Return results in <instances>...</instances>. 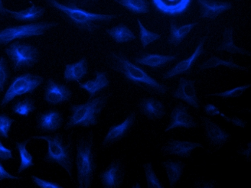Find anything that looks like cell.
<instances>
[{
	"label": "cell",
	"instance_id": "cell-44",
	"mask_svg": "<svg viewBox=\"0 0 251 188\" xmlns=\"http://www.w3.org/2000/svg\"><path fill=\"white\" fill-rule=\"evenodd\" d=\"M203 111H204L205 114H207L208 116H211V117L221 114V111H220V109L212 104H207V105H205L204 107H203Z\"/></svg>",
	"mask_w": 251,
	"mask_h": 188
},
{
	"label": "cell",
	"instance_id": "cell-37",
	"mask_svg": "<svg viewBox=\"0 0 251 188\" xmlns=\"http://www.w3.org/2000/svg\"><path fill=\"white\" fill-rule=\"evenodd\" d=\"M15 120L4 113H0V137L4 139L9 138V134Z\"/></svg>",
	"mask_w": 251,
	"mask_h": 188
},
{
	"label": "cell",
	"instance_id": "cell-19",
	"mask_svg": "<svg viewBox=\"0 0 251 188\" xmlns=\"http://www.w3.org/2000/svg\"><path fill=\"white\" fill-rule=\"evenodd\" d=\"M139 111L151 121L162 120L166 114L165 105L154 96L142 98L137 105Z\"/></svg>",
	"mask_w": 251,
	"mask_h": 188
},
{
	"label": "cell",
	"instance_id": "cell-5",
	"mask_svg": "<svg viewBox=\"0 0 251 188\" xmlns=\"http://www.w3.org/2000/svg\"><path fill=\"white\" fill-rule=\"evenodd\" d=\"M30 138L46 140L48 143V151L44 157V162L61 166L67 172L70 180L75 183L73 177L74 150L71 137L62 133L56 132L47 135L31 136Z\"/></svg>",
	"mask_w": 251,
	"mask_h": 188
},
{
	"label": "cell",
	"instance_id": "cell-31",
	"mask_svg": "<svg viewBox=\"0 0 251 188\" xmlns=\"http://www.w3.org/2000/svg\"><path fill=\"white\" fill-rule=\"evenodd\" d=\"M12 112L21 117H27L37 110L36 100L31 96L17 99L11 106Z\"/></svg>",
	"mask_w": 251,
	"mask_h": 188
},
{
	"label": "cell",
	"instance_id": "cell-38",
	"mask_svg": "<svg viewBox=\"0 0 251 188\" xmlns=\"http://www.w3.org/2000/svg\"><path fill=\"white\" fill-rule=\"evenodd\" d=\"M30 178H31L33 184L39 188H65L59 183L50 181V180H44V179L40 178L36 175H31Z\"/></svg>",
	"mask_w": 251,
	"mask_h": 188
},
{
	"label": "cell",
	"instance_id": "cell-18",
	"mask_svg": "<svg viewBox=\"0 0 251 188\" xmlns=\"http://www.w3.org/2000/svg\"><path fill=\"white\" fill-rule=\"evenodd\" d=\"M178 54L165 55L151 54L147 52H139L134 55L132 62L137 65L147 66L153 70L164 68L167 65L177 60Z\"/></svg>",
	"mask_w": 251,
	"mask_h": 188
},
{
	"label": "cell",
	"instance_id": "cell-28",
	"mask_svg": "<svg viewBox=\"0 0 251 188\" xmlns=\"http://www.w3.org/2000/svg\"><path fill=\"white\" fill-rule=\"evenodd\" d=\"M107 34L117 44H125L137 40V36L128 26L120 23L110 28L105 29Z\"/></svg>",
	"mask_w": 251,
	"mask_h": 188
},
{
	"label": "cell",
	"instance_id": "cell-33",
	"mask_svg": "<svg viewBox=\"0 0 251 188\" xmlns=\"http://www.w3.org/2000/svg\"><path fill=\"white\" fill-rule=\"evenodd\" d=\"M142 166L145 172L148 188H165L161 180L154 172L151 162L143 163Z\"/></svg>",
	"mask_w": 251,
	"mask_h": 188
},
{
	"label": "cell",
	"instance_id": "cell-12",
	"mask_svg": "<svg viewBox=\"0 0 251 188\" xmlns=\"http://www.w3.org/2000/svg\"><path fill=\"white\" fill-rule=\"evenodd\" d=\"M73 93L71 88L59 81L50 78L46 81L44 99L50 106L64 105L71 101Z\"/></svg>",
	"mask_w": 251,
	"mask_h": 188
},
{
	"label": "cell",
	"instance_id": "cell-14",
	"mask_svg": "<svg viewBox=\"0 0 251 188\" xmlns=\"http://www.w3.org/2000/svg\"><path fill=\"white\" fill-rule=\"evenodd\" d=\"M64 125L62 111L56 108H50L40 111L36 117V129L44 134H53Z\"/></svg>",
	"mask_w": 251,
	"mask_h": 188
},
{
	"label": "cell",
	"instance_id": "cell-30",
	"mask_svg": "<svg viewBox=\"0 0 251 188\" xmlns=\"http://www.w3.org/2000/svg\"><path fill=\"white\" fill-rule=\"evenodd\" d=\"M223 66L226 68L230 69L233 70H240V71H248L250 68V66L244 67L239 65L235 63L232 58H229L227 60L221 59L217 56H212L206 62L202 63L198 67L199 71H203V70H208V69L215 68V67Z\"/></svg>",
	"mask_w": 251,
	"mask_h": 188
},
{
	"label": "cell",
	"instance_id": "cell-15",
	"mask_svg": "<svg viewBox=\"0 0 251 188\" xmlns=\"http://www.w3.org/2000/svg\"><path fill=\"white\" fill-rule=\"evenodd\" d=\"M200 127L199 122L190 113L189 108L183 102L176 104L171 110L169 125L165 128V133L169 132L176 128L196 129Z\"/></svg>",
	"mask_w": 251,
	"mask_h": 188
},
{
	"label": "cell",
	"instance_id": "cell-7",
	"mask_svg": "<svg viewBox=\"0 0 251 188\" xmlns=\"http://www.w3.org/2000/svg\"><path fill=\"white\" fill-rule=\"evenodd\" d=\"M56 21H41L33 24L10 26L0 30V46H7L15 41L42 36L49 30L59 27Z\"/></svg>",
	"mask_w": 251,
	"mask_h": 188
},
{
	"label": "cell",
	"instance_id": "cell-42",
	"mask_svg": "<svg viewBox=\"0 0 251 188\" xmlns=\"http://www.w3.org/2000/svg\"><path fill=\"white\" fill-rule=\"evenodd\" d=\"M239 155L244 158L245 161L250 163L251 161V142L246 143V146H242L238 150Z\"/></svg>",
	"mask_w": 251,
	"mask_h": 188
},
{
	"label": "cell",
	"instance_id": "cell-11",
	"mask_svg": "<svg viewBox=\"0 0 251 188\" xmlns=\"http://www.w3.org/2000/svg\"><path fill=\"white\" fill-rule=\"evenodd\" d=\"M127 173L126 162L122 158L114 159L99 173L102 188H122Z\"/></svg>",
	"mask_w": 251,
	"mask_h": 188
},
{
	"label": "cell",
	"instance_id": "cell-20",
	"mask_svg": "<svg viewBox=\"0 0 251 188\" xmlns=\"http://www.w3.org/2000/svg\"><path fill=\"white\" fill-rule=\"evenodd\" d=\"M200 7V18L215 20L222 14L232 10L234 7L232 1L219 0H197Z\"/></svg>",
	"mask_w": 251,
	"mask_h": 188
},
{
	"label": "cell",
	"instance_id": "cell-8",
	"mask_svg": "<svg viewBox=\"0 0 251 188\" xmlns=\"http://www.w3.org/2000/svg\"><path fill=\"white\" fill-rule=\"evenodd\" d=\"M44 82L43 76L34 73H24L15 76L1 99L0 106L1 108L5 107L19 96L34 94Z\"/></svg>",
	"mask_w": 251,
	"mask_h": 188
},
{
	"label": "cell",
	"instance_id": "cell-13",
	"mask_svg": "<svg viewBox=\"0 0 251 188\" xmlns=\"http://www.w3.org/2000/svg\"><path fill=\"white\" fill-rule=\"evenodd\" d=\"M208 38H209V34H206L202 36L199 41L198 45H197L194 53L189 57L179 61L175 66L171 68V70H168L166 73H164L163 76H162V79L163 80H168V79H172V78L176 77V76H180V75L191 74L192 73L193 67L195 65L197 59L201 55L206 53L204 45L205 43L207 41Z\"/></svg>",
	"mask_w": 251,
	"mask_h": 188
},
{
	"label": "cell",
	"instance_id": "cell-26",
	"mask_svg": "<svg viewBox=\"0 0 251 188\" xmlns=\"http://www.w3.org/2000/svg\"><path fill=\"white\" fill-rule=\"evenodd\" d=\"M198 24V22H195L179 27H177L176 18H171L170 22V36L168 44L174 47H177L179 44H181L182 41L187 37L190 32Z\"/></svg>",
	"mask_w": 251,
	"mask_h": 188
},
{
	"label": "cell",
	"instance_id": "cell-6",
	"mask_svg": "<svg viewBox=\"0 0 251 188\" xmlns=\"http://www.w3.org/2000/svg\"><path fill=\"white\" fill-rule=\"evenodd\" d=\"M9 63L15 73L33 68L39 63L41 53L34 44L22 40L14 41L4 49Z\"/></svg>",
	"mask_w": 251,
	"mask_h": 188
},
{
	"label": "cell",
	"instance_id": "cell-41",
	"mask_svg": "<svg viewBox=\"0 0 251 188\" xmlns=\"http://www.w3.org/2000/svg\"><path fill=\"white\" fill-rule=\"evenodd\" d=\"M12 160H14L13 151L10 148L5 147L0 140V161H6Z\"/></svg>",
	"mask_w": 251,
	"mask_h": 188
},
{
	"label": "cell",
	"instance_id": "cell-10",
	"mask_svg": "<svg viewBox=\"0 0 251 188\" xmlns=\"http://www.w3.org/2000/svg\"><path fill=\"white\" fill-rule=\"evenodd\" d=\"M137 124V111H131L122 123L113 125L108 128L101 143L102 149L108 148L128 137L135 129Z\"/></svg>",
	"mask_w": 251,
	"mask_h": 188
},
{
	"label": "cell",
	"instance_id": "cell-47",
	"mask_svg": "<svg viewBox=\"0 0 251 188\" xmlns=\"http://www.w3.org/2000/svg\"><path fill=\"white\" fill-rule=\"evenodd\" d=\"M4 18H3L2 17H1V15H0V21H4Z\"/></svg>",
	"mask_w": 251,
	"mask_h": 188
},
{
	"label": "cell",
	"instance_id": "cell-40",
	"mask_svg": "<svg viewBox=\"0 0 251 188\" xmlns=\"http://www.w3.org/2000/svg\"><path fill=\"white\" fill-rule=\"evenodd\" d=\"M220 115L224 118L225 120L229 123L232 124L234 126L239 127V128H246L248 125V122L245 121L243 119L239 118L236 116H232V117H227V116L225 115L224 114L221 113Z\"/></svg>",
	"mask_w": 251,
	"mask_h": 188
},
{
	"label": "cell",
	"instance_id": "cell-9",
	"mask_svg": "<svg viewBox=\"0 0 251 188\" xmlns=\"http://www.w3.org/2000/svg\"><path fill=\"white\" fill-rule=\"evenodd\" d=\"M200 118L204 130L205 140L207 143L206 151L207 154H214L230 141L232 139L231 134L218 123L206 116H200Z\"/></svg>",
	"mask_w": 251,
	"mask_h": 188
},
{
	"label": "cell",
	"instance_id": "cell-3",
	"mask_svg": "<svg viewBox=\"0 0 251 188\" xmlns=\"http://www.w3.org/2000/svg\"><path fill=\"white\" fill-rule=\"evenodd\" d=\"M76 187L92 188L98 169V151L93 131L78 135L76 141Z\"/></svg>",
	"mask_w": 251,
	"mask_h": 188
},
{
	"label": "cell",
	"instance_id": "cell-39",
	"mask_svg": "<svg viewBox=\"0 0 251 188\" xmlns=\"http://www.w3.org/2000/svg\"><path fill=\"white\" fill-rule=\"evenodd\" d=\"M191 188H222V186L215 180L199 178L194 182Z\"/></svg>",
	"mask_w": 251,
	"mask_h": 188
},
{
	"label": "cell",
	"instance_id": "cell-34",
	"mask_svg": "<svg viewBox=\"0 0 251 188\" xmlns=\"http://www.w3.org/2000/svg\"><path fill=\"white\" fill-rule=\"evenodd\" d=\"M137 21L139 28V39H140L141 44H142V48L144 50L146 49L150 44L160 39L161 35L148 30L146 27H144L139 18H137Z\"/></svg>",
	"mask_w": 251,
	"mask_h": 188
},
{
	"label": "cell",
	"instance_id": "cell-45",
	"mask_svg": "<svg viewBox=\"0 0 251 188\" xmlns=\"http://www.w3.org/2000/svg\"><path fill=\"white\" fill-rule=\"evenodd\" d=\"M0 15H1L4 19L9 18L8 14H7V9L4 7L2 0H0Z\"/></svg>",
	"mask_w": 251,
	"mask_h": 188
},
{
	"label": "cell",
	"instance_id": "cell-4",
	"mask_svg": "<svg viewBox=\"0 0 251 188\" xmlns=\"http://www.w3.org/2000/svg\"><path fill=\"white\" fill-rule=\"evenodd\" d=\"M111 96V93L103 92L93 99H88L85 103L72 105L64 130L89 128L99 125L101 114L109 103Z\"/></svg>",
	"mask_w": 251,
	"mask_h": 188
},
{
	"label": "cell",
	"instance_id": "cell-23",
	"mask_svg": "<svg viewBox=\"0 0 251 188\" xmlns=\"http://www.w3.org/2000/svg\"><path fill=\"white\" fill-rule=\"evenodd\" d=\"M154 8L159 13L170 16L182 15L187 11L191 0H152Z\"/></svg>",
	"mask_w": 251,
	"mask_h": 188
},
{
	"label": "cell",
	"instance_id": "cell-35",
	"mask_svg": "<svg viewBox=\"0 0 251 188\" xmlns=\"http://www.w3.org/2000/svg\"><path fill=\"white\" fill-rule=\"evenodd\" d=\"M10 67L8 59L0 54V94L4 93L5 87L11 79Z\"/></svg>",
	"mask_w": 251,
	"mask_h": 188
},
{
	"label": "cell",
	"instance_id": "cell-29",
	"mask_svg": "<svg viewBox=\"0 0 251 188\" xmlns=\"http://www.w3.org/2000/svg\"><path fill=\"white\" fill-rule=\"evenodd\" d=\"M31 138L25 139L23 141L16 142L15 143V149L18 151L20 156L19 167H18V175H21L26 169H30L35 166L34 159L30 152L27 151V145L30 143Z\"/></svg>",
	"mask_w": 251,
	"mask_h": 188
},
{
	"label": "cell",
	"instance_id": "cell-1",
	"mask_svg": "<svg viewBox=\"0 0 251 188\" xmlns=\"http://www.w3.org/2000/svg\"><path fill=\"white\" fill-rule=\"evenodd\" d=\"M45 2L67 25L87 34L97 33L119 18L116 14L90 11L97 2L92 0H46Z\"/></svg>",
	"mask_w": 251,
	"mask_h": 188
},
{
	"label": "cell",
	"instance_id": "cell-25",
	"mask_svg": "<svg viewBox=\"0 0 251 188\" xmlns=\"http://www.w3.org/2000/svg\"><path fill=\"white\" fill-rule=\"evenodd\" d=\"M166 172L171 188H175L186 170V163L181 160H165L160 163Z\"/></svg>",
	"mask_w": 251,
	"mask_h": 188
},
{
	"label": "cell",
	"instance_id": "cell-2",
	"mask_svg": "<svg viewBox=\"0 0 251 188\" xmlns=\"http://www.w3.org/2000/svg\"><path fill=\"white\" fill-rule=\"evenodd\" d=\"M105 65L120 75L126 83L140 88L151 96H166L169 86L150 76L145 69L136 65L122 50H111L105 56Z\"/></svg>",
	"mask_w": 251,
	"mask_h": 188
},
{
	"label": "cell",
	"instance_id": "cell-16",
	"mask_svg": "<svg viewBox=\"0 0 251 188\" xmlns=\"http://www.w3.org/2000/svg\"><path fill=\"white\" fill-rule=\"evenodd\" d=\"M171 97L185 102L195 109L200 110L201 107V102L196 88L195 81L191 79L180 78L177 88L171 94Z\"/></svg>",
	"mask_w": 251,
	"mask_h": 188
},
{
	"label": "cell",
	"instance_id": "cell-24",
	"mask_svg": "<svg viewBox=\"0 0 251 188\" xmlns=\"http://www.w3.org/2000/svg\"><path fill=\"white\" fill-rule=\"evenodd\" d=\"M88 59L85 56L64 67V79L66 82H79L88 74Z\"/></svg>",
	"mask_w": 251,
	"mask_h": 188
},
{
	"label": "cell",
	"instance_id": "cell-22",
	"mask_svg": "<svg viewBox=\"0 0 251 188\" xmlns=\"http://www.w3.org/2000/svg\"><path fill=\"white\" fill-rule=\"evenodd\" d=\"M30 7L20 11H13L7 9L9 18H13L18 22L24 23L25 24L41 21V20L45 16L47 10L43 6L36 5L32 1H30Z\"/></svg>",
	"mask_w": 251,
	"mask_h": 188
},
{
	"label": "cell",
	"instance_id": "cell-36",
	"mask_svg": "<svg viewBox=\"0 0 251 188\" xmlns=\"http://www.w3.org/2000/svg\"><path fill=\"white\" fill-rule=\"evenodd\" d=\"M251 84H245V85H240L233 89L228 90V91H223L220 93H214V94H207L205 97H210V96H218L223 99H233V98H238L244 94L249 88H251Z\"/></svg>",
	"mask_w": 251,
	"mask_h": 188
},
{
	"label": "cell",
	"instance_id": "cell-43",
	"mask_svg": "<svg viewBox=\"0 0 251 188\" xmlns=\"http://www.w3.org/2000/svg\"><path fill=\"white\" fill-rule=\"evenodd\" d=\"M21 177H16L9 173L5 168L3 166L1 161H0V181H2L4 180H21Z\"/></svg>",
	"mask_w": 251,
	"mask_h": 188
},
{
	"label": "cell",
	"instance_id": "cell-27",
	"mask_svg": "<svg viewBox=\"0 0 251 188\" xmlns=\"http://www.w3.org/2000/svg\"><path fill=\"white\" fill-rule=\"evenodd\" d=\"M233 31L234 27H226L225 28L223 33V40L220 46L216 47L215 51H226L232 54H238L251 56L250 51L235 45L233 41Z\"/></svg>",
	"mask_w": 251,
	"mask_h": 188
},
{
	"label": "cell",
	"instance_id": "cell-46",
	"mask_svg": "<svg viewBox=\"0 0 251 188\" xmlns=\"http://www.w3.org/2000/svg\"><path fill=\"white\" fill-rule=\"evenodd\" d=\"M142 188V187H141L140 183H139V182H137V183L133 185L132 188Z\"/></svg>",
	"mask_w": 251,
	"mask_h": 188
},
{
	"label": "cell",
	"instance_id": "cell-17",
	"mask_svg": "<svg viewBox=\"0 0 251 188\" xmlns=\"http://www.w3.org/2000/svg\"><path fill=\"white\" fill-rule=\"evenodd\" d=\"M200 148H205L202 143L169 138L162 146L160 153L163 157L176 156L180 158L187 159L192 155L194 150Z\"/></svg>",
	"mask_w": 251,
	"mask_h": 188
},
{
	"label": "cell",
	"instance_id": "cell-21",
	"mask_svg": "<svg viewBox=\"0 0 251 188\" xmlns=\"http://www.w3.org/2000/svg\"><path fill=\"white\" fill-rule=\"evenodd\" d=\"M95 76V79H90L78 85L79 88L88 92L89 100L103 93L102 91L108 88L111 83L108 73L104 70H96Z\"/></svg>",
	"mask_w": 251,
	"mask_h": 188
},
{
	"label": "cell",
	"instance_id": "cell-32",
	"mask_svg": "<svg viewBox=\"0 0 251 188\" xmlns=\"http://www.w3.org/2000/svg\"><path fill=\"white\" fill-rule=\"evenodd\" d=\"M114 2L134 15H143L151 12V2L148 0H115Z\"/></svg>",
	"mask_w": 251,
	"mask_h": 188
}]
</instances>
